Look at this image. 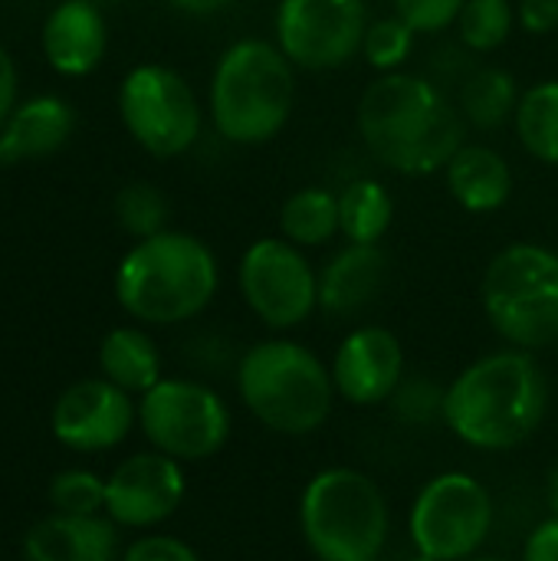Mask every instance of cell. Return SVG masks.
<instances>
[{
  "label": "cell",
  "mask_w": 558,
  "mask_h": 561,
  "mask_svg": "<svg viewBox=\"0 0 558 561\" xmlns=\"http://www.w3.org/2000/svg\"><path fill=\"white\" fill-rule=\"evenodd\" d=\"M513 131L533 161L558 168V79H539L523 89Z\"/></svg>",
  "instance_id": "cell-25"
},
{
  "label": "cell",
  "mask_w": 558,
  "mask_h": 561,
  "mask_svg": "<svg viewBox=\"0 0 558 561\" xmlns=\"http://www.w3.org/2000/svg\"><path fill=\"white\" fill-rule=\"evenodd\" d=\"M230 424V408L204 381L161 378L138 401L141 434L158 454H168L178 463H197L220 454Z\"/></svg>",
  "instance_id": "cell-9"
},
{
  "label": "cell",
  "mask_w": 558,
  "mask_h": 561,
  "mask_svg": "<svg viewBox=\"0 0 558 561\" xmlns=\"http://www.w3.org/2000/svg\"><path fill=\"white\" fill-rule=\"evenodd\" d=\"M408 561H437V559H428V556H421V552H418L414 559H408Z\"/></svg>",
  "instance_id": "cell-38"
},
{
  "label": "cell",
  "mask_w": 558,
  "mask_h": 561,
  "mask_svg": "<svg viewBox=\"0 0 558 561\" xmlns=\"http://www.w3.org/2000/svg\"><path fill=\"white\" fill-rule=\"evenodd\" d=\"M480 302L510 348L543 352L558 345V250L533 240L503 247L487 263Z\"/></svg>",
  "instance_id": "cell-7"
},
{
  "label": "cell",
  "mask_w": 558,
  "mask_h": 561,
  "mask_svg": "<svg viewBox=\"0 0 558 561\" xmlns=\"http://www.w3.org/2000/svg\"><path fill=\"white\" fill-rule=\"evenodd\" d=\"M454 26L464 49L487 56L510 43L516 30V7L513 0H467Z\"/></svg>",
  "instance_id": "cell-26"
},
{
  "label": "cell",
  "mask_w": 558,
  "mask_h": 561,
  "mask_svg": "<svg viewBox=\"0 0 558 561\" xmlns=\"http://www.w3.org/2000/svg\"><path fill=\"white\" fill-rule=\"evenodd\" d=\"M372 26L365 0H280L273 43L306 72H332L362 56Z\"/></svg>",
  "instance_id": "cell-12"
},
{
  "label": "cell",
  "mask_w": 558,
  "mask_h": 561,
  "mask_svg": "<svg viewBox=\"0 0 558 561\" xmlns=\"http://www.w3.org/2000/svg\"><path fill=\"white\" fill-rule=\"evenodd\" d=\"M299 529L319 561H375L391 533L388 500L368 473L329 467L303 490Z\"/></svg>",
  "instance_id": "cell-6"
},
{
  "label": "cell",
  "mask_w": 558,
  "mask_h": 561,
  "mask_svg": "<svg viewBox=\"0 0 558 561\" xmlns=\"http://www.w3.org/2000/svg\"><path fill=\"white\" fill-rule=\"evenodd\" d=\"M516 26L529 36H549L558 30V0H516Z\"/></svg>",
  "instance_id": "cell-33"
},
{
  "label": "cell",
  "mask_w": 558,
  "mask_h": 561,
  "mask_svg": "<svg viewBox=\"0 0 558 561\" xmlns=\"http://www.w3.org/2000/svg\"><path fill=\"white\" fill-rule=\"evenodd\" d=\"M329 368L342 401L355 408H375L391 401L405 381V348L391 329L362 325L342 339Z\"/></svg>",
  "instance_id": "cell-15"
},
{
  "label": "cell",
  "mask_w": 558,
  "mask_h": 561,
  "mask_svg": "<svg viewBox=\"0 0 558 561\" xmlns=\"http://www.w3.org/2000/svg\"><path fill=\"white\" fill-rule=\"evenodd\" d=\"M355 125L368 154L405 178L444 171L470 131L444 85L405 69L382 72L365 85Z\"/></svg>",
  "instance_id": "cell-1"
},
{
  "label": "cell",
  "mask_w": 558,
  "mask_h": 561,
  "mask_svg": "<svg viewBox=\"0 0 558 561\" xmlns=\"http://www.w3.org/2000/svg\"><path fill=\"white\" fill-rule=\"evenodd\" d=\"M207 108L214 131L240 148L270 145L296 108V66L273 39H234L214 62Z\"/></svg>",
  "instance_id": "cell-4"
},
{
  "label": "cell",
  "mask_w": 558,
  "mask_h": 561,
  "mask_svg": "<svg viewBox=\"0 0 558 561\" xmlns=\"http://www.w3.org/2000/svg\"><path fill=\"white\" fill-rule=\"evenodd\" d=\"M444 398H447V388H441L434 378L414 375L398 385V391L391 394V408L405 424H431L444 417Z\"/></svg>",
  "instance_id": "cell-30"
},
{
  "label": "cell",
  "mask_w": 558,
  "mask_h": 561,
  "mask_svg": "<svg viewBox=\"0 0 558 561\" xmlns=\"http://www.w3.org/2000/svg\"><path fill=\"white\" fill-rule=\"evenodd\" d=\"M546 506L553 516H558V463L549 470V480H546Z\"/></svg>",
  "instance_id": "cell-37"
},
{
  "label": "cell",
  "mask_w": 558,
  "mask_h": 561,
  "mask_svg": "<svg viewBox=\"0 0 558 561\" xmlns=\"http://www.w3.org/2000/svg\"><path fill=\"white\" fill-rule=\"evenodd\" d=\"M493 529V496L460 470L434 477L414 500L408 516L411 542L437 561H467L480 552Z\"/></svg>",
  "instance_id": "cell-10"
},
{
  "label": "cell",
  "mask_w": 558,
  "mask_h": 561,
  "mask_svg": "<svg viewBox=\"0 0 558 561\" xmlns=\"http://www.w3.org/2000/svg\"><path fill=\"white\" fill-rule=\"evenodd\" d=\"M102 378L128 394H145L161 381V352L155 339L135 325L112 329L99 345Z\"/></svg>",
  "instance_id": "cell-22"
},
{
  "label": "cell",
  "mask_w": 558,
  "mask_h": 561,
  "mask_svg": "<svg viewBox=\"0 0 558 561\" xmlns=\"http://www.w3.org/2000/svg\"><path fill=\"white\" fill-rule=\"evenodd\" d=\"M118 115L151 158H181L201 138L204 112L191 82L161 62L135 66L118 89Z\"/></svg>",
  "instance_id": "cell-8"
},
{
  "label": "cell",
  "mask_w": 558,
  "mask_h": 561,
  "mask_svg": "<svg viewBox=\"0 0 558 561\" xmlns=\"http://www.w3.org/2000/svg\"><path fill=\"white\" fill-rule=\"evenodd\" d=\"M13 105H16V62L0 46V128L13 115Z\"/></svg>",
  "instance_id": "cell-35"
},
{
  "label": "cell",
  "mask_w": 558,
  "mask_h": 561,
  "mask_svg": "<svg viewBox=\"0 0 558 561\" xmlns=\"http://www.w3.org/2000/svg\"><path fill=\"white\" fill-rule=\"evenodd\" d=\"M118 533L102 516L53 513L23 536V561H115Z\"/></svg>",
  "instance_id": "cell-18"
},
{
  "label": "cell",
  "mask_w": 558,
  "mask_h": 561,
  "mask_svg": "<svg viewBox=\"0 0 558 561\" xmlns=\"http://www.w3.org/2000/svg\"><path fill=\"white\" fill-rule=\"evenodd\" d=\"M122 561H201V556L184 542V539H174V536H145V539H135Z\"/></svg>",
  "instance_id": "cell-32"
},
{
  "label": "cell",
  "mask_w": 558,
  "mask_h": 561,
  "mask_svg": "<svg viewBox=\"0 0 558 561\" xmlns=\"http://www.w3.org/2000/svg\"><path fill=\"white\" fill-rule=\"evenodd\" d=\"M109 46L105 16L89 0H62L43 23V53L62 76L92 72Z\"/></svg>",
  "instance_id": "cell-17"
},
{
  "label": "cell",
  "mask_w": 558,
  "mask_h": 561,
  "mask_svg": "<svg viewBox=\"0 0 558 561\" xmlns=\"http://www.w3.org/2000/svg\"><path fill=\"white\" fill-rule=\"evenodd\" d=\"M375 561H382V559H375Z\"/></svg>",
  "instance_id": "cell-40"
},
{
  "label": "cell",
  "mask_w": 558,
  "mask_h": 561,
  "mask_svg": "<svg viewBox=\"0 0 558 561\" xmlns=\"http://www.w3.org/2000/svg\"><path fill=\"white\" fill-rule=\"evenodd\" d=\"M237 283L247 309L273 332H289L319 309V273L286 237L253 240L240 256Z\"/></svg>",
  "instance_id": "cell-11"
},
{
  "label": "cell",
  "mask_w": 558,
  "mask_h": 561,
  "mask_svg": "<svg viewBox=\"0 0 558 561\" xmlns=\"http://www.w3.org/2000/svg\"><path fill=\"white\" fill-rule=\"evenodd\" d=\"M549 411V381L533 352L500 348L467 365L447 388L444 421L474 450L500 454L526 444Z\"/></svg>",
  "instance_id": "cell-2"
},
{
  "label": "cell",
  "mask_w": 558,
  "mask_h": 561,
  "mask_svg": "<svg viewBox=\"0 0 558 561\" xmlns=\"http://www.w3.org/2000/svg\"><path fill=\"white\" fill-rule=\"evenodd\" d=\"M76 115L59 95H36L13 108L0 128V164L36 161L59 151L72 135Z\"/></svg>",
  "instance_id": "cell-20"
},
{
  "label": "cell",
  "mask_w": 558,
  "mask_h": 561,
  "mask_svg": "<svg viewBox=\"0 0 558 561\" xmlns=\"http://www.w3.org/2000/svg\"><path fill=\"white\" fill-rule=\"evenodd\" d=\"M414 39L418 33L398 16H378L372 20L368 33H365V46H362V59L382 76V72H398L405 69V62L414 53Z\"/></svg>",
  "instance_id": "cell-28"
},
{
  "label": "cell",
  "mask_w": 558,
  "mask_h": 561,
  "mask_svg": "<svg viewBox=\"0 0 558 561\" xmlns=\"http://www.w3.org/2000/svg\"><path fill=\"white\" fill-rule=\"evenodd\" d=\"M523 89L516 85V76L503 66H474L464 82L454 92V102L467 122V128H477L483 135L500 131L503 125H513L516 105Z\"/></svg>",
  "instance_id": "cell-21"
},
{
  "label": "cell",
  "mask_w": 558,
  "mask_h": 561,
  "mask_svg": "<svg viewBox=\"0 0 558 561\" xmlns=\"http://www.w3.org/2000/svg\"><path fill=\"white\" fill-rule=\"evenodd\" d=\"M135 421L138 404L109 378L69 385L49 411L53 437L76 454H102L118 447L132 434Z\"/></svg>",
  "instance_id": "cell-13"
},
{
  "label": "cell",
  "mask_w": 558,
  "mask_h": 561,
  "mask_svg": "<svg viewBox=\"0 0 558 561\" xmlns=\"http://www.w3.org/2000/svg\"><path fill=\"white\" fill-rule=\"evenodd\" d=\"M444 184L447 194L454 197L457 207L467 214L487 217L497 214L510 204L513 197V168L510 161L480 141H467L444 168Z\"/></svg>",
  "instance_id": "cell-19"
},
{
  "label": "cell",
  "mask_w": 558,
  "mask_h": 561,
  "mask_svg": "<svg viewBox=\"0 0 558 561\" xmlns=\"http://www.w3.org/2000/svg\"><path fill=\"white\" fill-rule=\"evenodd\" d=\"M243 408L280 437L316 434L335 404L332 368L303 342L263 339L237 362Z\"/></svg>",
  "instance_id": "cell-5"
},
{
  "label": "cell",
  "mask_w": 558,
  "mask_h": 561,
  "mask_svg": "<svg viewBox=\"0 0 558 561\" xmlns=\"http://www.w3.org/2000/svg\"><path fill=\"white\" fill-rule=\"evenodd\" d=\"M115 217L122 224L125 233H132L135 240H145V237H155L164 227L168 220V197L148 184V181H135V184H125L115 197Z\"/></svg>",
  "instance_id": "cell-27"
},
{
  "label": "cell",
  "mask_w": 558,
  "mask_h": 561,
  "mask_svg": "<svg viewBox=\"0 0 558 561\" xmlns=\"http://www.w3.org/2000/svg\"><path fill=\"white\" fill-rule=\"evenodd\" d=\"M395 214V194L375 178H352L339 191V227L345 243H382Z\"/></svg>",
  "instance_id": "cell-23"
},
{
  "label": "cell",
  "mask_w": 558,
  "mask_h": 561,
  "mask_svg": "<svg viewBox=\"0 0 558 561\" xmlns=\"http://www.w3.org/2000/svg\"><path fill=\"white\" fill-rule=\"evenodd\" d=\"M388 279V253L382 243H345L319 270V309L349 319L368 309Z\"/></svg>",
  "instance_id": "cell-16"
},
{
  "label": "cell",
  "mask_w": 558,
  "mask_h": 561,
  "mask_svg": "<svg viewBox=\"0 0 558 561\" xmlns=\"http://www.w3.org/2000/svg\"><path fill=\"white\" fill-rule=\"evenodd\" d=\"M168 3L187 16H214V13H224L227 7H234V0H168Z\"/></svg>",
  "instance_id": "cell-36"
},
{
  "label": "cell",
  "mask_w": 558,
  "mask_h": 561,
  "mask_svg": "<svg viewBox=\"0 0 558 561\" xmlns=\"http://www.w3.org/2000/svg\"><path fill=\"white\" fill-rule=\"evenodd\" d=\"M280 237H286L289 243H296L303 250L326 247L335 237H342L339 194L329 187H319V184L293 191L280 207Z\"/></svg>",
  "instance_id": "cell-24"
},
{
  "label": "cell",
  "mask_w": 558,
  "mask_h": 561,
  "mask_svg": "<svg viewBox=\"0 0 558 561\" xmlns=\"http://www.w3.org/2000/svg\"><path fill=\"white\" fill-rule=\"evenodd\" d=\"M523 561H558V516L543 519L523 549Z\"/></svg>",
  "instance_id": "cell-34"
},
{
  "label": "cell",
  "mask_w": 558,
  "mask_h": 561,
  "mask_svg": "<svg viewBox=\"0 0 558 561\" xmlns=\"http://www.w3.org/2000/svg\"><path fill=\"white\" fill-rule=\"evenodd\" d=\"M187 493L184 470L168 454H135L105 480V513L115 526L151 529L171 519Z\"/></svg>",
  "instance_id": "cell-14"
},
{
  "label": "cell",
  "mask_w": 558,
  "mask_h": 561,
  "mask_svg": "<svg viewBox=\"0 0 558 561\" xmlns=\"http://www.w3.org/2000/svg\"><path fill=\"white\" fill-rule=\"evenodd\" d=\"M467 561H506V559H490V556H487V559H480V556H474V559H467Z\"/></svg>",
  "instance_id": "cell-39"
},
{
  "label": "cell",
  "mask_w": 558,
  "mask_h": 561,
  "mask_svg": "<svg viewBox=\"0 0 558 561\" xmlns=\"http://www.w3.org/2000/svg\"><path fill=\"white\" fill-rule=\"evenodd\" d=\"M49 506L62 516L105 513V480L89 470H62L49 483Z\"/></svg>",
  "instance_id": "cell-29"
},
{
  "label": "cell",
  "mask_w": 558,
  "mask_h": 561,
  "mask_svg": "<svg viewBox=\"0 0 558 561\" xmlns=\"http://www.w3.org/2000/svg\"><path fill=\"white\" fill-rule=\"evenodd\" d=\"M391 3H395V13L418 36H437L457 23L467 0H391Z\"/></svg>",
  "instance_id": "cell-31"
},
{
  "label": "cell",
  "mask_w": 558,
  "mask_h": 561,
  "mask_svg": "<svg viewBox=\"0 0 558 561\" xmlns=\"http://www.w3.org/2000/svg\"><path fill=\"white\" fill-rule=\"evenodd\" d=\"M220 286L214 250L184 230L135 240L115 270L118 306L145 325H181L201 316Z\"/></svg>",
  "instance_id": "cell-3"
}]
</instances>
